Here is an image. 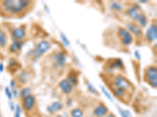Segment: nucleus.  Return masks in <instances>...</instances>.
<instances>
[{
	"mask_svg": "<svg viewBox=\"0 0 157 117\" xmlns=\"http://www.w3.org/2000/svg\"><path fill=\"white\" fill-rule=\"evenodd\" d=\"M5 94H6V95L7 96L8 99L10 100L11 101L13 98V94H12V90L10 89V87H5Z\"/></svg>",
	"mask_w": 157,
	"mask_h": 117,
	"instance_id": "nucleus-31",
	"label": "nucleus"
},
{
	"mask_svg": "<svg viewBox=\"0 0 157 117\" xmlns=\"http://www.w3.org/2000/svg\"><path fill=\"white\" fill-rule=\"evenodd\" d=\"M66 80H68L72 86H76L78 83V78L76 77V76H74V75H68Z\"/></svg>",
	"mask_w": 157,
	"mask_h": 117,
	"instance_id": "nucleus-23",
	"label": "nucleus"
},
{
	"mask_svg": "<svg viewBox=\"0 0 157 117\" xmlns=\"http://www.w3.org/2000/svg\"><path fill=\"white\" fill-rule=\"evenodd\" d=\"M138 9H139V7H136V5H130V7L127 9L128 15L134 21H137L138 17H139L140 12Z\"/></svg>",
	"mask_w": 157,
	"mask_h": 117,
	"instance_id": "nucleus-14",
	"label": "nucleus"
},
{
	"mask_svg": "<svg viewBox=\"0 0 157 117\" xmlns=\"http://www.w3.org/2000/svg\"><path fill=\"white\" fill-rule=\"evenodd\" d=\"M14 117H21L22 112V108L20 105H17L15 106V110H14Z\"/></svg>",
	"mask_w": 157,
	"mask_h": 117,
	"instance_id": "nucleus-29",
	"label": "nucleus"
},
{
	"mask_svg": "<svg viewBox=\"0 0 157 117\" xmlns=\"http://www.w3.org/2000/svg\"><path fill=\"white\" fill-rule=\"evenodd\" d=\"M145 37L150 42H153L157 38V27L156 24H151L145 32Z\"/></svg>",
	"mask_w": 157,
	"mask_h": 117,
	"instance_id": "nucleus-9",
	"label": "nucleus"
},
{
	"mask_svg": "<svg viewBox=\"0 0 157 117\" xmlns=\"http://www.w3.org/2000/svg\"><path fill=\"white\" fill-rule=\"evenodd\" d=\"M71 117H82L83 116V112L79 108H75L71 111Z\"/></svg>",
	"mask_w": 157,
	"mask_h": 117,
	"instance_id": "nucleus-21",
	"label": "nucleus"
},
{
	"mask_svg": "<svg viewBox=\"0 0 157 117\" xmlns=\"http://www.w3.org/2000/svg\"><path fill=\"white\" fill-rule=\"evenodd\" d=\"M113 83H114L115 87L116 88H121L123 90H127L131 87V83L127 80L125 76L122 75H117L114 77L113 80Z\"/></svg>",
	"mask_w": 157,
	"mask_h": 117,
	"instance_id": "nucleus-5",
	"label": "nucleus"
},
{
	"mask_svg": "<svg viewBox=\"0 0 157 117\" xmlns=\"http://www.w3.org/2000/svg\"><path fill=\"white\" fill-rule=\"evenodd\" d=\"M10 87L12 89L16 88V81L14 80H11L10 81Z\"/></svg>",
	"mask_w": 157,
	"mask_h": 117,
	"instance_id": "nucleus-34",
	"label": "nucleus"
},
{
	"mask_svg": "<svg viewBox=\"0 0 157 117\" xmlns=\"http://www.w3.org/2000/svg\"><path fill=\"white\" fill-rule=\"evenodd\" d=\"M139 2H141V3H147V1L146 0H142V1H139Z\"/></svg>",
	"mask_w": 157,
	"mask_h": 117,
	"instance_id": "nucleus-40",
	"label": "nucleus"
},
{
	"mask_svg": "<svg viewBox=\"0 0 157 117\" xmlns=\"http://www.w3.org/2000/svg\"><path fill=\"white\" fill-rule=\"evenodd\" d=\"M17 65L18 62H17L16 59H14V58H11L9 60V62H8V67H9L10 69H13V68H14L15 66H17Z\"/></svg>",
	"mask_w": 157,
	"mask_h": 117,
	"instance_id": "nucleus-30",
	"label": "nucleus"
},
{
	"mask_svg": "<svg viewBox=\"0 0 157 117\" xmlns=\"http://www.w3.org/2000/svg\"><path fill=\"white\" fill-rule=\"evenodd\" d=\"M110 66L113 69H121L123 66V62L120 58H115L111 62Z\"/></svg>",
	"mask_w": 157,
	"mask_h": 117,
	"instance_id": "nucleus-18",
	"label": "nucleus"
},
{
	"mask_svg": "<svg viewBox=\"0 0 157 117\" xmlns=\"http://www.w3.org/2000/svg\"><path fill=\"white\" fill-rule=\"evenodd\" d=\"M110 8L112 9H114V10H122L123 9V6L119 2H113V3L110 5Z\"/></svg>",
	"mask_w": 157,
	"mask_h": 117,
	"instance_id": "nucleus-27",
	"label": "nucleus"
},
{
	"mask_svg": "<svg viewBox=\"0 0 157 117\" xmlns=\"http://www.w3.org/2000/svg\"><path fill=\"white\" fill-rule=\"evenodd\" d=\"M4 70V65L2 62H0V73H2Z\"/></svg>",
	"mask_w": 157,
	"mask_h": 117,
	"instance_id": "nucleus-36",
	"label": "nucleus"
},
{
	"mask_svg": "<svg viewBox=\"0 0 157 117\" xmlns=\"http://www.w3.org/2000/svg\"><path fill=\"white\" fill-rule=\"evenodd\" d=\"M8 42V37L5 32L0 29V48H5Z\"/></svg>",
	"mask_w": 157,
	"mask_h": 117,
	"instance_id": "nucleus-17",
	"label": "nucleus"
},
{
	"mask_svg": "<svg viewBox=\"0 0 157 117\" xmlns=\"http://www.w3.org/2000/svg\"><path fill=\"white\" fill-rule=\"evenodd\" d=\"M63 108V105L61 101H54L48 105L47 108V112L50 114L55 113L56 112H59Z\"/></svg>",
	"mask_w": 157,
	"mask_h": 117,
	"instance_id": "nucleus-13",
	"label": "nucleus"
},
{
	"mask_svg": "<svg viewBox=\"0 0 157 117\" xmlns=\"http://www.w3.org/2000/svg\"><path fill=\"white\" fill-rule=\"evenodd\" d=\"M126 91H127V90H123V89H121V88H116V87H115L114 90H113V93H114L115 96L117 98H123V96L125 95Z\"/></svg>",
	"mask_w": 157,
	"mask_h": 117,
	"instance_id": "nucleus-22",
	"label": "nucleus"
},
{
	"mask_svg": "<svg viewBox=\"0 0 157 117\" xmlns=\"http://www.w3.org/2000/svg\"><path fill=\"white\" fill-rule=\"evenodd\" d=\"M10 109L12 110V111H14V110H15V105H14V104H13V101H10Z\"/></svg>",
	"mask_w": 157,
	"mask_h": 117,
	"instance_id": "nucleus-35",
	"label": "nucleus"
},
{
	"mask_svg": "<svg viewBox=\"0 0 157 117\" xmlns=\"http://www.w3.org/2000/svg\"><path fill=\"white\" fill-rule=\"evenodd\" d=\"M86 87H87L88 90H89L90 92H91L94 94H98V91L96 88H95L94 86L91 83H90L89 81L86 82Z\"/></svg>",
	"mask_w": 157,
	"mask_h": 117,
	"instance_id": "nucleus-26",
	"label": "nucleus"
},
{
	"mask_svg": "<svg viewBox=\"0 0 157 117\" xmlns=\"http://www.w3.org/2000/svg\"><path fill=\"white\" fill-rule=\"evenodd\" d=\"M118 34L120 36V39H121L122 44L125 46H129L132 44L133 41H134V37H133L132 34H130V32L127 30L126 28L123 27H120L118 30Z\"/></svg>",
	"mask_w": 157,
	"mask_h": 117,
	"instance_id": "nucleus-6",
	"label": "nucleus"
},
{
	"mask_svg": "<svg viewBox=\"0 0 157 117\" xmlns=\"http://www.w3.org/2000/svg\"><path fill=\"white\" fill-rule=\"evenodd\" d=\"M127 29L130 34L132 33L134 35L137 36V37H140V36L142 35L143 32L142 30H141V27L139 26H137V24L133 23H129L127 24Z\"/></svg>",
	"mask_w": 157,
	"mask_h": 117,
	"instance_id": "nucleus-11",
	"label": "nucleus"
},
{
	"mask_svg": "<svg viewBox=\"0 0 157 117\" xmlns=\"http://www.w3.org/2000/svg\"><path fill=\"white\" fill-rule=\"evenodd\" d=\"M137 21H138V23H139L141 27H146L147 24H148V18H147V16H145V13L141 12V13L139 14V17H138Z\"/></svg>",
	"mask_w": 157,
	"mask_h": 117,
	"instance_id": "nucleus-19",
	"label": "nucleus"
},
{
	"mask_svg": "<svg viewBox=\"0 0 157 117\" xmlns=\"http://www.w3.org/2000/svg\"><path fill=\"white\" fill-rule=\"evenodd\" d=\"M145 77L149 85L153 88L157 87V69L155 66H150L145 69Z\"/></svg>",
	"mask_w": 157,
	"mask_h": 117,
	"instance_id": "nucleus-3",
	"label": "nucleus"
},
{
	"mask_svg": "<svg viewBox=\"0 0 157 117\" xmlns=\"http://www.w3.org/2000/svg\"><path fill=\"white\" fill-rule=\"evenodd\" d=\"M52 59L56 67L62 68L67 62V54L63 51H59L53 54Z\"/></svg>",
	"mask_w": 157,
	"mask_h": 117,
	"instance_id": "nucleus-4",
	"label": "nucleus"
},
{
	"mask_svg": "<svg viewBox=\"0 0 157 117\" xmlns=\"http://www.w3.org/2000/svg\"><path fill=\"white\" fill-rule=\"evenodd\" d=\"M29 79V73L28 71L23 70L21 72L19 75L17 76V80L20 83H26Z\"/></svg>",
	"mask_w": 157,
	"mask_h": 117,
	"instance_id": "nucleus-16",
	"label": "nucleus"
},
{
	"mask_svg": "<svg viewBox=\"0 0 157 117\" xmlns=\"http://www.w3.org/2000/svg\"><path fill=\"white\" fill-rule=\"evenodd\" d=\"M108 112H109L108 107L104 104H100L95 107L93 113L96 117H104L107 115Z\"/></svg>",
	"mask_w": 157,
	"mask_h": 117,
	"instance_id": "nucleus-10",
	"label": "nucleus"
},
{
	"mask_svg": "<svg viewBox=\"0 0 157 117\" xmlns=\"http://www.w3.org/2000/svg\"><path fill=\"white\" fill-rule=\"evenodd\" d=\"M72 101H73V100H72V98H68V101H67V102H68V106H70V105L72 104Z\"/></svg>",
	"mask_w": 157,
	"mask_h": 117,
	"instance_id": "nucleus-37",
	"label": "nucleus"
},
{
	"mask_svg": "<svg viewBox=\"0 0 157 117\" xmlns=\"http://www.w3.org/2000/svg\"><path fill=\"white\" fill-rule=\"evenodd\" d=\"M59 117H68V115H67L65 112H64V113L62 114V115H59Z\"/></svg>",
	"mask_w": 157,
	"mask_h": 117,
	"instance_id": "nucleus-39",
	"label": "nucleus"
},
{
	"mask_svg": "<svg viewBox=\"0 0 157 117\" xmlns=\"http://www.w3.org/2000/svg\"><path fill=\"white\" fill-rule=\"evenodd\" d=\"M26 37V30L25 27L15 28L11 32V37L13 41H22Z\"/></svg>",
	"mask_w": 157,
	"mask_h": 117,
	"instance_id": "nucleus-8",
	"label": "nucleus"
},
{
	"mask_svg": "<svg viewBox=\"0 0 157 117\" xmlns=\"http://www.w3.org/2000/svg\"><path fill=\"white\" fill-rule=\"evenodd\" d=\"M0 117H1V113H0Z\"/></svg>",
	"mask_w": 157,
	"mask_h": 117,
	"instance_id": "nucleus-41",
	"label": "nucleus"
},
{
	"mask_svg": "<svg viewBox=\"0 0 157 117\" xmlns=\"http://www.w3.org/2000/svg\"><path fill=\"white\" fill-rule=\"evenodd\" d=\"M19 94H20V96H21V97L23 98H24L27 97V96L32 94V89H31V87H23L21 90H20Z\"/></svg>",
	"mask_w": 157,
	"mask_h": 117,
	"instance_id": "nucleus-20",
	"label": "nucleus"
},
{
	"mask_svg": "<svg viewBox=\"0 0 157 117\" xmlns=\"http://www.w3.org/2000/svg\"><path fill=\"white\" fill-rule=\"evenodd\" d=\"M50 48H51V44L48 41L43 40V41H39L34 50H32V58L33 61H36L37 59H39L45 53H47V51H50Z\"/></svg>",
	"mask_w": 157,
	"mask_h": 117,
	"instance_id": "nucleus-2",
	"label": "nucleus"
},
{
	"mask_svg": "<svg viewBox=\"0 0 157 117\" xmlns=\"http://www.w3.org/2000/svg\"><path fill=\"white\" fill-rule=\"evenodd\" d=\"M105 117H116V115L113 113H109V114H107Z\"/></svg>",
	"mask_w": 157,
	"mask_h": 117,
	"instance_id": "nucleus-38",
	"label": "nucleus"
},
{
	"mask_svg": "<svg viewBox=\"0 0 157 117\" xmlns=\"http://www.w3.org/2000/svg\"><path fill=\"white\" fill-rule=\"evenodd\" d=\"M101 91H102V93L104 94V95L108 99L110 100L112 102H113V101H114V100H113V98L112 97V95H111L110 93L109 92V90L105 88V87H104V86H101Z\"/></svg>",
	"mask_w": 157,
	"mask_h": 117,
	"instance_id": "nucleus-24",
	"label": "nucleus"
},
{
	"mask_svg": "<svg viewBox=\"0 0 157 117\" xmlns=\"http://www.w3.org/2000/svg\"><path fill=\"white\" fill-rule=\"evenodd\" d=\"M134 56H135V58H137V60H141V53H140V51H138V50H135L134 51Z\"/></svg>",
	"mask_w": 157,
	"mask_h": 117,
	"instance_id": "nucleus-32",
	"label": "nucleus"
},
{
	"mask_svg": "<svg viewBox=\"0 0 157 117\" xmlns=\"http://www.w3.org/2000/svg\"><path fill=\"white\" fill-rule=\"evenodd\" d=\"M59 87H60V88H61L63 92L66 94H71L72 92V90H73V86L71 85L66 79L62 80L59 83Z\"/></svg>",
	"mask_w": 157,
	"mask_h": 117,
	"instance_id": "nucleus-12",
	"label": "nucleus"
},
{
	"mask_svg": "<svg viewBox=\"0 0 157 117\" xmlns=\"http://www.w3.org/2000/svg\"><path fill=\"white\" fill-rule=\"evenodd\" d=\"M12 94H13V97H15V98L17 97L18 92H17V88L12 89Z\"/></svg>",
	"mask_w": 157,
	"mask_h": 117,
	"instance_id": "nucleus-33",
	"label": "nucleus"
},
{
	"mask_svg": "<svg viewBox=\"0 0 157 117\" xmlns=\"http://www.w3.org/2000/svg\"><path fill=\"white\" fill-rule=\"evenodd\" d=\"M60 37H61V41L63 42V44H64V46H69V44H70L69 40H68V37H67V36L65 35L64 33H61V34H60Z\"/></svg>",
	"mask_w": 157,
	"mask_h": 117,
	"instance_id": "nucleus-28",
	"label": "nucleus"
},
{
	"mask_svg": "<svg viewBox=\"0 0 157 117\" xmlns=\"http://www.w3.org/2000/svg\"><path fill=\"white\" fill-rule=\"evenodd\" d=\"M24 45V41H13L12 44L10 45L9 50L11 53H16L21 49Z\"/></svg>",
	"mask_w": 157,
	"mask_h": 117,
	"instance_id": "nucleus-15",
	"label": "nucleus"
},
{
	"mask_svg": "<svg viewBox=\"0 0 157 117\" xmlns=\"http://www.w3.org/2000/svg\"><path fill=\"white\" fill-rule=\"evenodd\" d=\"M118 111H119V113L120 114L122 117H132L130 111H128V110L123 109L120 107H118Z\"/></svg>",
	"mask_w": 157,
	"mask_h": 117,
	"instance_id": "nucleus-25",
	"label": "nucleus"
},
{
	"mask_svg": "<svg viewBox=\"0 0 157 117\" xmlns=\"http://www.w3.org/2000/svg\"><path fill=\"white\" fill-rule=\"evenodd\" d=\"M32 4L29 0H6L1 3L3 11L6 13L17 15L25 12Z\"/></svg>",
	"mask_w": 157,
	"mask_h": 117,
	"instance_id": "nucleus-1",
	"label": "nucleus"
},
{
	"mask_svg": "<svg viewBox=\"0 0 157 117\" xmlns=\"http://www.w3.org/2000/svg\"><path fill=\"white\" fill-rule=\"evenodd\" d=\"M36 105V98L32 94L27 96L23 98L22 101V108L25 111H31Z\"/></svg>",
	"mask_w": 157,
	"mask_h": 117,
	"instance_id": "nucleus-7",
	"label": "nucleus"
}]
</instances>
